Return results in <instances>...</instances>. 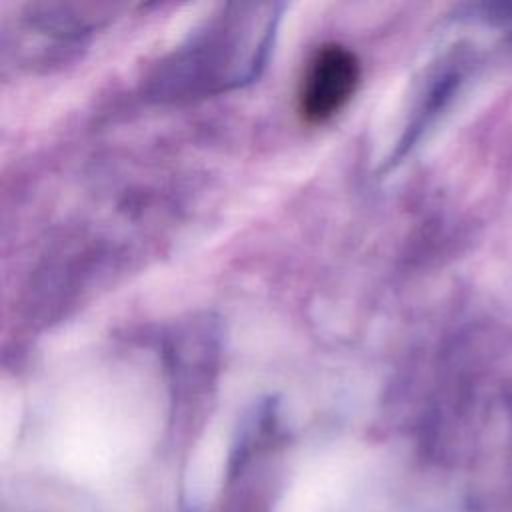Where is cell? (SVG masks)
Masks as SVG:
<instances>
[{
    "label": "cell",
    "instance_id": "cell-1",
    "mask_svg": "<svg viewBox=\"0 0 512 512\" xmlns=\"http://www.w3.org/2000/svg\"><path fill=\"white\" fill-rule=\"evenodd\" d=\"M360 62L342 44H322L306 62L298 86V112L308 124L336 116L356 92Z\"/></svg>",
    "mask_w": 512,
    "mask_h": 512
}]
</instances>
